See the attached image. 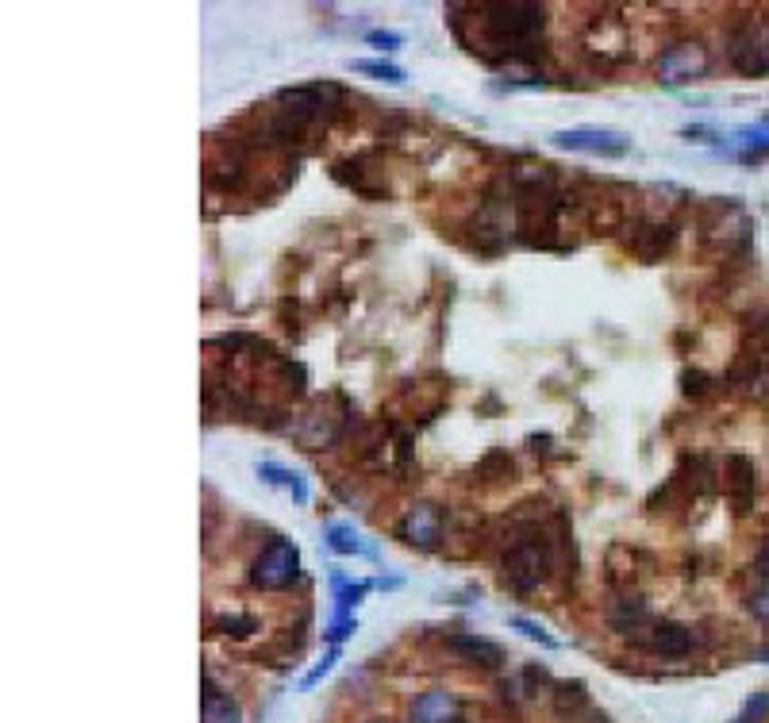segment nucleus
Here are the masks:
<instances>
[{
    "label": "nucleus",
    "instance_id": "1",
    "mask_svg": "<svg viewBox=\"0 0 769 723\" xmlns=\"http://www.w3.org/2000/svg\"><path fill=\"white\" fill-rule=\"evenodd\" d=\"M473 12L485 39L500 50L535 47V39L546 27V4H535V0H489V4H477Z\"/></svg>",
    "mask_w": 769,
    "mask_h": 723
},
{
    "label": "nucleus",
    "instance_id": "2",
    "mask_svg": "<svg viewBox=\"0 0 769 723\" xmlns=\"http://www.w3.org/2000/svg\"><path fill=\"white\" fill-rule=\"evenodd\" d=\"M300 577V550L289 539H270L262 554L250 566V585L266 589V593H281Z\"/></svg>",
    "mask_w": 769,
    "mask_h": 723
},
{
    "label": "nucleus",
    "instance_id": "3",
    "mask_svg": "<svg viewBox=\"0 0 769 723\" xmlns=\"http://www.w3.org/2000/svg\"><path fill=\"white\" fill-rule=\"evenodd\" d=\"M504 585L516 593H531L550 577V547L543 539H520L516 547L504 554Z\"/></svg>",
    "mask_w": 769,
    "mask_h": 723
},
{
    "label": "nucleus",
    "instance_id": "4",
    "mask_svg": "<svg viewBox=\"0 0 769 723\" xmlns=\"http://www.w3.org/2000/svg\"><path fill=\"white\" fill-rule=\"evenodd\" d=\"M712 54L700 39H681L658 54V81L662 85H689L696 77L708 74Z\"/></svg>",
    "mask_w": 769,
    "mask_h": 723
},
{
    "label": "nucleus",
    "instance_id": "5",
    "mask_svg": "<svg viewBox=\"0 0 769 723\" xmlns=\"http://www.w3.org/2000/svg\"><path fill=\"white\" fill-rule=\"evenodd\" d=\"M727 62L743 77L769 74V35L754 24H735L727 31Z\"/></svg>",
    "mask_w": 769,
    "mask_h": 723
},
{
    "label": "nucleus",
    "instance_id": "6",
    "mask_svg": "<svg viewBox=\"0 0 769 723\" xmlns=\"http://www.w3.org/2000/svg\"><path fill=\"white\" fill-rule=\"evenodd\" d=\"M627 639H631V647L646 650V654H658V658H685L693 650V631L685 624H670V620L631 627Z\"/></svg>",
    "mask_w": 769,
    "mask_h": 723
},
{
    "label": "nucleus",
    "instance_id": "7",
    "mask_svg": "<svg viewBox=\"0 0 769 723\" xmlns=\"http://www.w3.org/2000/svg\"><path fill=\"white\" fill-rule=\"evenodd\" d=\"M554 143L577 154H596V158H623L631 150V139L608 127H570V131H558Z\"/></svg>",
    "mask_w": 769,
    "mask_h": 723
},
{
    "label": "nucleus",
    "instance_id": "8",
    "mask_svg": "<svg viewBox=\"0 0 769 723\" xmlns=\"http://www.w3.org/2000/svg\"><path fill=\"white\" fill-rule=\"evenodd\" d=\"M397 535L408 547L435 550L439 539H443V512H439L435 504H412V508L400 516Z\"/></svg>",
    "mask_w": 769,
    "mask_h": 723
},
{
    "label": "nucleus",
    "instance_id": "9",
    "mask_svg": "<svg viewBox=\"0 0 769 723\" xmlns=\"http://www.w3.org/2000/svg\"><path fill=\"white\" fill-rule=\"evenodd\" d=\"M723 477H727V493L735 500L739 512H750V500L758 493V470L746 454H731L727 466H723Z\"/></svg>",
    "mask_w": 769,
    "mask_h": 723
},
{
    "label": "nucleus",
    "instance_id": "10",
    "mask_svg": "<svg viewBox=\"0 0 769 723\" xmlns=\"http://www.w3.org/2000/svg\"><path fill=\"white\" fill-rule=\"evenodd\" d=\"M462 720V704L450 689H427L412 704V723H454Z\"/></svg>",
    "mask_w": 769,
    "mask_h": 723
},
{
    "label": "nucleus",
    "instance_id": "11",
    "mask_svg": "<svg viewBox=\"0 0 769 723\" xmlns=\"http://www.w3.org/2000/svg\"><path fill=\"white\" fill-rule=\"evenodd\" d=\"M447 650L450 654H458L462 662H470V666H485V670H497L500 662H504V650H500L493 639H481V635H470V631L450 635Z\"/></svg>",
    "mask_w": 769,
    "mask_h": 723
},
{
    "label": "nucleus",
    "instance_id": "12",
    "mask_svg": "<svg viewBox=\"0 0 769 723\" xmlns=\"http://www.w3.org/2000/svg\"><path fill=\"white\" fill-rule=\"evenodd\" d=\"M200 723H243V708L227 697L224 689L212 685V677H204V693H200Z\"/></svg>",
    "mask_w": 769,
    "mask_h": 723
},
{
    "label": "nucleus",
    "instance_id": "13",
    "mask_svg": "<svg viewBox=\"0 0 769 723\" xmlns=\"http://www.w3.org/2000/svg\"><path fill=\"white\" fill-rule=\"evenodd\" d=\"M339 431H343L339 416H327V412H308V416H304V424H297V439L308 450H323V447H331V443L339 439Z\"/></svg>",
    "mask_w": 769,
    "mask_h": 723
},
{
    "label": "nucleus",
    "instance_id": "14",
    "mask_svg": "<svg viewBox=\"0 0 769 723\" xmlns=\"http://www.w3.org/2000/svg\"><path fill=\"white\" fill-rule=\"evenodd\" d=\"M727 150L735 154V158H743V162H758V158H766L769 154V131H739L735 139H727Z\"/></svg>",
    "mask_w": 769,
    "mask_h": 723
},
{
    "label": "nucleus",
    "instance_id": "15",
    "mask_svg": "<svg viewBox=\"0 0 769 723\" xmlns=\"http://www.w3.org/2000/svg\"><path fill=\"white\" fill-rule=\"evenodd\" d=\"M258 477H266L270 485H281V489H289L297 500H308V489H304V481H300L293 470H285V466H273V462H258Z\"/></svg>",
    "mask_w": 769,
    "mask_h": 723
},
{
    "label": "nucleus",
    "instance_id": "16",
    "mask_svg": "<svg viewBox=\"0 0 769 723\" xmlns=\"http://www.w3.org/2000/svg\"><path fill=\"white\" fill-rule=\"evenodd\" d=\"M327 543H331V550H339V554H366L362 539H358V535L343 524L327 527Z\"/></svg>",
    "mask_w": 769,
    "mask_h": 723
},
{
    "label": "nucleus",
    "instance_id": "17",
    "mask_svg": "<svg viewBox=\"0 0 769 723\" xmlns=\"http://www.w3.org/2000/svg\"><path fill=\"white\" fill-rule=\"evenodd\" d=\"M354 70L377 77V81H389V85H400V81H404V70L393 66V62H354Z\"/></svg>",
    "mask_w": 769,
    "mask_h": 723
},
{
    "label": "nucleus",
    "instance_id": "18",
    "mask_svg": "<svg viewBox=\"0 0 769 723\" xmlns=\"http://www.w3.org/2000/svg\"><path fill=\"white\" fill-rule=\"evenodd\" d=\"M766 716H769V697L766 693H758L754 700H746V712H743L746 723H762Z\"/></svg>",
    "mask_w": 769,
    "mask_h": 723
},
{
    "label": "nucleus",
    "instance_id": "19",
    "mask_svg": "<svg viewBox=\"0 0 769 723\" xmlns=\"http://www.w3.org/2000/svg\"><path fill=\"white\" fill-rule=\"evenodd\" d=\"M220 627H224L227 635H250V631H254L258 624H254L250 616H224V620H220Z\"/></svg>",
    "mask_w": 769,
    "mask_h": 723
},
{
    "label": "nucleus",
    "instance_id": "20",
    "mask_svg": "<svg viewBox=\"0 0 769 723\" xmlns=\"http://www.w3.org/2000/svg\"><path fill=\"white\" fill-rule=\"evenodd\" d=\"M370 43L373 47H381V50H397L404 39H400L397 31H370Z\"/></svg>",
    "mask_w": 769,
    "mask_h": 723
},
{
    "label": "nucleus",
    "instance_id": "21",
    "mask_svg": "<svg viewBox=\"0 0 769 723\" xmlns=\"http://www.w3.org/2000/svg\"><path fill=\"white\" fill-rule=\"evenodd\" d=\"M512 627H520V631H523V635H527V639H539V643H543V647H554V639H550V635H546L543 627L527 624V620H512Z\"/></svg>",
    "mask_w": 769,
    "mask_h": 723
},
{
    "label": "nucleus",
    "instance_id": "22",
    "mask_svg": "<svg viewBox=\"0 0 769 723\" xmlns=\"http://www.w3.org/2000/svg\"><path fill=\"white\" fill-rule=\"evenodd\" d=\"M335 658H339V650H331V654H327V658H323L320 666H316V670H312V674L304 677V689H312V685H316V681H320V677L327 674V670H331V666H335Z\"/></svg>",
    "mask_w": 769,
    "mask_h": 723
},
{
    "label": "nucleus",
    "instance_id": "23",
    "mask_svg": "<svg viewBox=\"0 0 769 723\" xmlns=\"http://www.w3.org/2000/svg\"><path fill=\"white\" fill-rule=\"evenodd\" d=\"M758 574L769 581V539L762 543V550H758Z\"/></svg>",
    "mask_w": 769,
    "mask_h": 723
},
{
    "label": "nucleus",
    "instance_id": "24",
    "mask_svg": "<svg viewBox=\"0 0 769 723\" xmlns=\"http://www.w3.org/2000/svg\"><path fill=\"white\" fill-rule=\"evenodd\" d=\"M373 723H389V720H373Z\"/></svg>",
    "mask_w": 769,
    "mask_h": 723
},
{
    "label": "nucleus",
    "instance_id": "25",
    "mask_svg": "<svg viewBox=\"0 0 769 723\" xmlns=\"http://www.w3.org/2000/svg\"><path fill=\"white\" fill-rule=\"evenodd\" d=\"M735 723H746V720H735Z\"/></svg>",
    "mask_w": 769,
    "mask_h": 723
},
{
    "label": "nucleus",
    "instance_id": "26",
    "mask_svg": "<svg viewBox=\"0 0 769 723\" xmlns=\"http://www.w3.org/2000/svg\"><path fill=\"white\" fill-rule=\"evenodd\" d=\"M454 723H462V720H454Z\"/></svg>",
    "mask_w": 769,
    "mask_h": 723
}]
</instances>
